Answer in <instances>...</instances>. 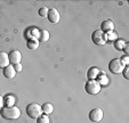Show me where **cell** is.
Wrapping results in <instances>:
<instances>
[{"instance_id": "obj_10", "label": "cell", "mask_w": 129, "mask_h": 123, "mask_svg": "<svg viewBox=\"0 0 129 123\" xmlns=\"http://www.w3.org/2000/svg\"><path fill=\"white\" fill-rule=\"evenodd\" d=\"M8 65H10L9 62V57H8V54L5 51H0V68H5Z\"/></svg>"}, {"instance_id": "obj_14", "label": "cell", "mask_w": 129, "mask_h": 123, "mask_svg": "<svg viewBox=\"0 0 129 123\" xmlns=\"http://www.w3.org/2000/svg\"><path fill=\"white\" fill-rule=\"evenodd\" d=\"M26 47L30 50H36V49H38V47H39V41L37 40V39H30L26 42Z\"/></svg>"}, {"instance_id": "obj_18", "label": "cell", "mask_w": 129, "mask_h": 123, "mask_svg": "<svg viewBox=\"0 0 129 123\" xmlns=\"http://www.w3.org/2000/svg\"><path fill=\"white\" fill-rule=\"evenodd\" d=\"M124 44H126V41L122 40V39H118V40L114 41V48L117 49V50H122V48H123Z\"/></svg>"}, {"instance_id": "obj_19", "label": "cell", "mask_w": 129, "mask_h": 123, "mask_svg": "<svg viewBox=\"0 0 129 123\" xmlns=\"http://www.w3.org/2000/svg\"><path fill=\"white\" fill-rule=\"evenodd\" d=\"M106 34V40L107 41H115L118 40V34L115 32H109V33H105Z\"/></svg>"}, {"instance_id": "obj_21", "label": "cell", "mask_w": 129, "mask_h": 123, "mask_svg": "<svg viewBox=\"0 0 129 123\" xmlns=\"http://www.w3.org/2000/svg\"><path fill=\"white\" fill-rule=\"evenodd\" d=\"M48 8L47 7H41L39 9V16L41 17H47V14H48Z\"/></svg>"}, {"instance_id": "obj_5", "label": "cell", "mask_w": 129, "mask_h": 123, "mask_svg": "<svg viewBox=\"0 0 129 123\" xmlns=\"http://www.w3.org/2000/svg\"><path fill=\"white\" fill-rule=\"evenodd\" d=\"M91 40H93V42L95 45H97V46H104L107 42L106 34H105L104 32H102L101 30H97V31L93 32V34H91Z\"/></svg>"}, {"instance_id": "obj_22", "label": "cell", "mask_w": 129, "mask_h": 123, "mask_svg": "<svg viewBox=\"0 0 129 123\" xmlns=\"http://www.w3.org/2000/svg\"><path fill=\"white\" fill-rule=\"evenodd\" d=\"M128 70H129V68H128V66H124V68H123V70H122V74H123V77H124V79H126V80H128L129 79V75H128Z\"/></svg>"}, {"instance_id": "obj_3", "label": "cell", "mask_w": 129, "mask_h": 123, "mask_svg": "<svg viewBox=\"0 0 129 123\" xmlns=\"http://www.w3.org/2000/svg\"><path fill=\"white\" fill-rule=\"evenodd\" d=\"M26 114L31 118H38L39 116L42 115L41 106H40L39 104H36V103H32V104L27 105L26 106Z\"/></svg>"}, {"instance_id": "obj_12", "label": "cell", "mask_w": 129, "mask_h": 123, "mask_svg": "<svg viewBox=\"0 0 129 123\" xmlns=\"http://www.w3.org/2000/svg\"><path fill=\"white\" fill-rule=\"evenodd\" d=\"M15 105V97L12 95H7L4 97V107H10Z\"/></svg>"}, {"instance_id": "obj_13", "label": "cell", "mask_w": 129, "mask_h": 123, "mask_svg": "<svg viewBox=\"0 0 129 123\" xmlns=\"http://www.w3.org/2000/svg\"><path fill=\"white\" fill-rule=\"evenodd\" d=\"M98 73H100V70L97 67H90L87 72V77L88 80H96Z\"/></svg>"}, {"instance_id": "obj_4", "label": "cell", "mask_w": 129, "mask_h": 123, "mask_svg": "<svg viewBox=\"0 0 129 123\" xmlns=\"http://www.w3.org/2000/svg\"><path fill=\"white\" fill-rule=\"evenodd\" d=\"M124 66L126 65L120 60V58H114L109 63V70L113 74H120L122 72V70L124 68Z\"/></svg>"}, {"instance_id": "obj_11", "label": "cell", "mask_w": 129, "mask_h": 123, "mask_svg": "<svg viewBox=\"0 0 129 123\" xmlns=\"http://www.w3.org/2000/svg\"><path fill=\"white\" fill-rule=\"evenodd\" d=\"M3 73L6 79H14L15 75H16V71H15L13 65H8L7 67H5L3 70Z\"/></svg>"}, {"instance_id": "obj_23", "label": "cell", "mask_w": 129, "mask_h": 123, "mask_svg": "<svg viewBox=\"0 0 129 123\" xmlns=\"http://www.w3.org/2000/svg\"><path fill=\"white\" fill-rule=\"evenodd\" d=\"M120 60H121L122 63H123L124 65L127 66V65H128V62H129V57L127 55H124V56H122V57L120 58Z\"/></svg>"}, {"instance_id": "obj_7", "label": "cell", "mask_w": 129, "mask_h": 123, "mask_svg": "<svg viewBox=\"0 0 129 123\" xmlns=\"http://www.w3.org/2000/svg\"><path fill=\"white\" fill-rule=\"evenodd\" d=\"M8 57H9L10 64L15 65V64L21 63V60H22V54H21L20 50H12L8 54Z\"/></svg>"}, {"instance_id": "obj_2", "label": "cell", "mask_w": 129, "mask_h": 123, "mask_svg": "<svg viewBox=\"0 0 129 123\" xmlns=\"http://www.w3.org/2000/svg\"><path fill=\"white\" fill-rule=\"evenodd\" d=\"M102 89V86L97 82V80H88L85 85V90L89 95H97Z\"/></svg>"}, {"instance_id": "obj_1", "label": "cell", "mask_w": 129, "mask_h": 123, "mask_svg": "<svg viewBox=\"0 0 129 123\" xmlns=\"http://www.w3.org/2000/svg\"><path fill=\"white\" fill-rule=\"evenodd\" d=\"M0 114L6 120H17L21 115V109L15 105L10 107H3Z\"/></svg>"}, {"instance_id": "obj_8", "label": "cell", "mask_w": 129, "mask_h": 123, "mask_svg": "<svg viewBox=\"0 0 129 123\" xmlns=\"http://www.w3.org/2000/svg\"><path fill=\"white\" fill-rule=\"evenodd\" d=\"M47 17H48V21L53 24H57L61 19V15L57 12L55 8H51V9L48 10V14H47Z\"/></svg>"}, {"instance_id": "obj_26", "label": "cell", "mask_w": 129, "mask_h": 123, "mask_svg": "<svg viewBox=\"0 0 129 123\" xmlns=\"http://www.w3.org/2000/svg\"><path fill=\"white\" fill-rule=\"evenodd\" d=\"M4 107V97L0 96V108H3Z\"/></svg>"}, {"instance_id": "obj_16", "label": "cell", "mask_w": 129, "mask_h": 123, "mask_svg": "<svg viewBox=\"0 0 129 123\" xmlns=\"http://www.w3.org/2000/svg\"><path fill=\"white\" fill-rule=\"evenodd\" d=\"M41 109H42V113L46 114V115H49V114L53 113L54 111V107L51 104H49V103H46V104H44L41 106Z\"/></svg>"}, {"instance_id": "obj_24", "label": "cell", "mask_w": 129, "mask_h": 123, "mask_svg": "<svg viewBox=\"0 0 129 123\" xmlns=\"http://www.w3.org/2000/svg\"><path fill=\"white\" fill-rule=\"evenodd\" d=\"M122 50H123V53L126 54L127 56H128V54H129V45L127 44V42L124 44V46H123V48H122Z\"/></svg>"}, {"instance_id": "obj_17", "label": "cell", "mask_w": 129, "mask_h": 123, "mask_svg": "<svg viewBox=\"0 0 129 123\" xmlns=\"http://www.w3.org/2000/svg\"><path fill=\"white\" fill-rule=\"evenodd\" d=\"M39 42H46L49 40V32L47 30H41L39 33Z\"/></svg>"}, {"instance_id": "obj_20", "label": "cell", "mask_w": 129, "mask_h": 123, "mask_svg": "<svg viewBox=\"0 0 129 123\" xmlns=\"http://www.w3.org/2000/svg\"><path fill=\"white\" fill-rule=\"evenodd\" d=\"M37 123H50V121H49L48 115L42 114L41 116H39V117L37 118Z\"/></svg>"}, {"instance_id": "obj_15", "label": "cell", "mask_w": 129, "mask_h": 123, "mask_svg": "<svg viewBox=\"0 0 129 123\" xmlns=\"http://www.w3.org/2000/svg\"><path fill=\"white\" fill-rule=\"evenodd\" d=\"M97 82L100 83L101 86H105V85H107V76H106V74H105L104 72H102V73H98V75H97Z\"/></svg>"}, {"instance_id": "obj_6", "label": "cell", "mask_w": 129, "mask_h": 123, "mask_svg": "<svg viewBox=\"0 0 129 123\" xmlns=\"http://www.w3.org/2000/svg\"><path fill=\"white\" fill-rule=\"evenodd\" d=\"M103 116H104V113L101 108H94L89 112V120L94 123H98L102 121Z\"/></svg>"}, {"instance_id": "obj_9", "label": "cell", "mask_w": 129, "mask_h": 123, "mask_svg": "<svg viewBox=\"0 0 129 123\" xmlns=\"http://www.w3.org/2000/svg\"><path fill=\"white\" fill-rule=\"evenodd\" d=\"M114 30V24L111 19H106L101 24V31L104 32V33H109V32H112Z\"/></svg>"}, {"instance_id": "obj_25", "label": "cell", "mask_w": 129, "mask_h": 123, "mask_svg": "<svg viewBox=\"0 0 129 123\" xmlns=\"http://www.w3.org/2000/svg\"><path fill=\"white\" fill-rule=\"evenodd\" d=\"M13 66H14V68H15L16 72H21V71H22V65H21V63L20 64H15V65H13Z\"/></svg>"}]
</instances>
